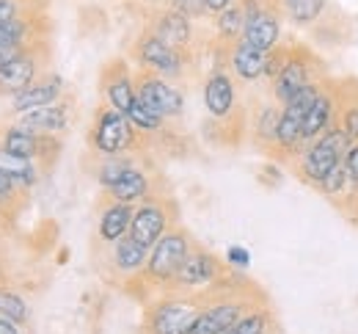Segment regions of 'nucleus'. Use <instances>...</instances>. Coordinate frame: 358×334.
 Listing matches in <instances>:
<instances>
[{"instance_id":"nucleus-31","label":"nucleus","mask_w":358,"mask_h":334,"mask_svg":"<svg viewBox=\"0 0 358 334\" xmlns=\"http://www.w3.org/2000/svg\"><path fill=\"white\" fill-rule=\"evenodd\" d=\"M336 125L353 139V144H358V99L345 105L336 97Z\"/></svg>"},{"instance_id":"nucleus-9","label":"nucleus","mask_w":358,"mask_h":334,"mask_svg":"<svg viewBox=\"0 0 358 334\" xmlns=\"http://www.w3.org/2000/svg\"><path fill=\"white\" fill-rule=\"evenodd\" d=\"M226 277V265L207 249H199L193 246L190 254L185 257V263L179 265L177 277L171 279V290L179 293H196V290H204V287L215 285Z\"/></svg>"},{"instance_id":"nucleus-19","label":"nucleus","mask_w":358,"mask_h":334,"mask_svg":"<svg viewBox=\"0 0 358 334\" xmlns=\"http://www.w3.org/2000/svg\"><path fill=\"white\" fill-rule=\"evenodd\" d=\"M108 199L110 202H124V204H135V202H141V199H146L152 191V177L143 172V169H138V166H130L110 188H108Z\"/></svg>"},{"instance_id":"nucleus-20","label":"nucleus","mask_w":358,"mask_h":334,"mask_svg":"<svg viewBox=\"0 0 358 334\" xmlns=\"http://www.w3.org/2000/svg\"><path fill=\"white\" fill-rule=\"evenodd\" d=\"M130 224H133V204H124V202H110L102 216H99V227H96V235L102 243L113 246L116 240H122L124 235H130Z\"/></svg>"},{"instance_id":"nucleus-28","label":"nucleus","mask_w":358,"mask_h":334,"mask_svg":"<svg viewBox=\"0 0 358 334\" xmlns=\"http://www.w3.org/2000/svg\"><path fill=\"white\" fill-rule=\"evenodd\" d=\"M130 166H133V160L127 155H102V166L96 169V183L108 191Z\"/></svg>"},{"instance_id":"nucleus-38","label":"nucleus","mask_w":358,"mask_h":334,"mask_svg":"<svg viewBox=\"0 0 358 334\" xmlns=\"http://www.w3.org/2000/svg\"><path fill=\"white\" fill-rule=\"evenodd\" d=\"M6 227H8V218H6V216H3V213H0V232H3V230H6Z\"/></svg>"},{"instance_id":"nucleus-8","label":"nucleus","mask_w":358,"mask_h":334,"mask_svg":"<svg viewBox=\"0 0 358 334\" xmlns=\"http://www.w3.org/2000/svg\"><path fill=\"white\" fill-rule=\"evenodd\" d=\"M317 64H320V61H317L303 45H289L287 61H284L281 72L270 81V86H273V99H275L278 105H284L289 97H295L303 86L314 83V81H317V72H314Z\"/></svg>"},{"instance_id":"nucleus-32","label":"nucleus","mask_w":358,"mask_h":334,"mask_svg":"<svg viewBox=\"0 0 358 334\" xmlns=\"http://www.w3.org/2000/svg\"><path fill=\"white\" fill-rule=\"evenodd\" d=\"M42 6H47V0H0V25L11 22L14 17H20L25 11L42 8Z\"/></svg>"},{"instance_id":"nucleus-10","label":"nucleus","mask_w":358,"mask_h":334,"mask_svg":"<svg viewBox=\"0 0 358 334\" xmlns=\"http://www.w3.org/2000/svg\"><path fill=\"white\" fill-rule=\"evenodd\" d=\"M0 149L28 158V160H36L47 172L61 152V141H55V136H39L22 125H11L0 133Z\"/></svg>"},{"instance_id":"nucleus-24","label":"nucleus","mask_w":358,"mask_h":334,"mask_svg":"<svg viewBox=\"0 0 358 334\" xmlns=\"http://www.w3.org/2000/svg\"><path fill=\"white\" fill-rule=\"evenodd\" d=\"M328 0H278L281 14L292 22V25H312L322 17Z\"/></svg>"},{"instance_id":"nucleus-35","label":"nucleus","mask_w":358,"mask_h":334,"mask_svg":"<svg viewBox=\"0 0 358 334\" xmlns=\"http://www.w3.org/2000/svg\"><path fill=\"white\" fill-rule=\"evenodd\" d=\"M345 166H348V174L353 180V186L358 188V144H350V149L345 152Z\"/></svg>"},{"instance_id":"nucleus-33","label":"nucleus","mask_w":358,"mask_h":334,"mask_svg":"<svg viewBox=\"0 0 358 334\" xmlns=\"http://www.w3.org/2000/svg\"><path fill=\"white\" fill-rule=\"evenodd\" d=\"M169 8H174L179 14H185L187 20H201V17H210L207 8H204V0H166Z\"/></svg>"},{"instance_id":"nucleus-16","label":"nucleus","mask_w":358,"mask_h":334,"mask_svg":"<svg viewBox=\"0 0 358 334\" xmlns=\"http://www.w3.org/2000/svg\"><path fill=\"white\" fill-rule=\"evenodd\" d=\"M17 125L39 133V136H61L69 127V105L66 102H50L42 108L17 113Z\"/></svg>"},{"instance_id":"nucleus-5","label":"nucleus","mask_w":358,"mask_h":334,"mask_svg":"<svg viewBox=\"0 0 358 334\" xmlns=\"http://www.w3.org/2000/svg\"><path fill=\"white\" fill-rule=\"evenodd\" d=\"M50 61H52L50 39H42L31 48L14 53L0 67V97H14L17 92L28 89L34 81L50 72Z\"/></svg>"},{"instance_id":"nucleus-12","label":"nucleus","mask_w":358,"mask_h":334,"mask_svg":"<svg viewBox=\"0 0 358 334\" xmlns=\"http://www.w3.org/2000/svg\"><path fill=\"white\" fill-rule=\"evenodd\" d=\"M99 86H102V97L108 99L110 108H116L122 113H127L133 108L138 92H135V78L130 75V67L124 58H113L102 67Z\"/></svg>"},{"instance_id":"nucleus-11","label":"nucleus","mask_w":358,"mask_h":334,"mask_svg":"<svg viewBox=\"0 0 358 334\" xmlns=\"http://www.w3.org/2000/svg\"><path fill=\"white\" fill-rule=\"evenodd\" d=\"M135 92L163 119H177L185 111V95L171 81H166V78H160V75H155L149 69H138L135 72Z\"/></svg>"},{"instance_id":"nucleus-21","label":"nucleus","mask_w":358,"mask_h":334,"mask_svg":"<svg viewBox=\"0 0 358 334\" xmlns=\"http://www.w3.org/2000/svg\"><path fill=\"white\" fill-rule=\"evenodd\" d=\"M0 174H6L22 191H31V188L39 186L45 169L36 160H28V158H20V155H11V152L0 149Z\"/></svg>"},{"instance_id":"nucleus-29","label":"nucleus","mask_w":358,"mask_h":334,"mask_svg":"<svg viewBox=\"0 0 358 334\" xmlns=\"http://www.w3.org/2000/svg\"><path fill=\"white\" fill-rule=\"evenodd\" d=\"M0 315L8 318V321H14V323H25L31 318L28 304L14 290H8V287H0Z\"/></svg>"},{"instance_id":"nucleus-14","label":"nucleus","mask_w":358,"mask_h":334,"mask_svg":"<svg viewBox=\"0 0 358 334\" xmlns=\"http://www.w3.org/2000/svg\"><path fill=\"white\" fill-rule=\"evenodd\" d=\"M226 48V67L234 78L245 81V83H254L259 78H265V64H268V53L265 50H257L254 45H248L245 39H237Z\"/></svg>"},{"instance_id":"nucleus-26","label":"nucleus","mask_w":358,"mask_h":334,"mask_svg":"<svg viewBox=\"0 0 358 334\" xmlns=\"http://www.w3.org/2000/svg\"><path fill=\"white\" fill-rule=\"evenodd\" d=\"M127 119L133 122V127L141 133V136H149V133H160L163 130V125H166V119L157 113V111H152L141 97H135L133 108L127 111Z\"/></svg>"},{"instance_id":"nucleus-17","label":"nucleus","mask_w":358,"mask_h":334,"mask_svg":"<svg viewBox=\"0 0 358 334\" xmlns=\"http://www.w3.org/2000/svg\"><path fill=\"white\" fill-rule=\"evenodd\" d=\"M64 97V81L61 75H52L47 72L39 81H34L28 89L17 92L14 97H8L14 113H25V111H34V108H42V105H50V102H58Z\"/></svg>"},{"instance_id":"nucleus-34","label":"nucleus","mask_w":358,"mask_h":334,"mask_svg":"<svg viewBox=\"0 0 358 334\" xmlns=\"http://www.w3.org/2000/svg\"><path fill=\"white\" fill-rule=\"evenodd\" d=\"M226 263L231 265V268H248L251 265V254H248V249H243V246H229V251H226Z\"/></svg>"},{"instance_id":"nucleus-6","label":"nucleus","mask_w":358,"mask_h":334,"mask_svg":"<svg viewBox=\"0 0 358 334\" xmlns=\"http://www.w3.org/2000/svg\"><path fill=\"white\" fill-rule=\"evenodd\" d=\"M177 207L171 199L149 193L141 199V204L133 210V224H130V238H135L141 246L152 249L171 227H177Z\"/></svg>"},{"instance_id":"nucleus-23","label":"nucleus","mask_w":358,"mask_h":334,"mask_svg":"<svg viewBox=\"0 0 358 334\" xmlns=\"http://www.w3.org/2000/svg\"><path fill=\"white\" fill-rule=\"evenodd\" d=\"M215 36L218 45H231L237 39H243V28H245V8L240 0H234L229 8H224L221 14H215Z\"/></svg>"},{"instance_id":"nucleus-1","label":"nucleus","mask_w":358,"mask_h":334,"mask_svg":"<svg viewBox=\"0 0 358 334\" xmlns=\"http://www.w3.org/2000/svg\"><path fill=\"white\" fill-rule=\"evenodd\" d=\"M190 249H193L190 235H187L182 227H171L163 238L149 249L146 265L135 274L133 279L143 282V285H155V287L171 285V279L177 277L179 265L185 263V257L190 254Z\"/></svg>"},{"instance_id":"nucleus-13","label":"nucleus","mask_w":358,"mask_h":334,"mask_svg":"<svg viewBox=\"0 0 358 334\" xmlns=\"http://www.w3.org/2000/svg\"><path fill=\"white\" fill-rule=\"evenodd\" d=\"M149 34H155L160 42H166L169 48L179 50V53H190L193 45V20H187L185 14H179L174 8H160L152 14L149 25H146Z\"/></svg>"},{"instance_id":"nucleus-15","label":"nucleus","mask_w":358,"mask_h":334,"mask_svg":"<svg viewBox=\"0 0 358 334\" xmlns=\"http://www.w3.org/2000/svg\"><path fill=\"white\" fill-rule=\"evenodd\" d=\"M234 102H237V89H234V78L226 69H215L207 81H204V108L213 119L224 122L231 119L234 113Z\"/></svg>"},{"instance_id":"nucleus-4","label":"nucleus","mask_w":358,"mask_h":334,"mask_svg":"<svg viewBox=\"0 0 358 334\" xmlns=\"http://www.w3.org/2000/svg\"><path fill=\"white\" fill-rule=\"evenodd\" d=\"M91 149L96 155H124L133 152L141 144V133L133 127V122L127 119V113L102 105L94 113V125H91Z\"/></svg>"},{"instance_id":"nucleus-7","label":"nucleus","mask_w":358,"mask_h":334,"mask_svg":"<svg viewBox=\"0 0 358 334\" xmlns=\"http://www.w3.org/2000/svg\"><path fill=\"white\" fill-rule=\"evenodd\" d=\"M133 58L138 64V69H149L166 81H179L185 78L187 69V55L179 50L169 48L166 42H160L155 34H149L143 28V34L135 39L133 45Z\"/></svg>"},{"instance_id":"nucleus-2","label":"nucleus","mask_w":358,"mask_h":334,"mask_svg":"<svg viewBox=\"0 0 358 334\" xmlns=\"http://www.w3.org/2000/svg\"><path fill=\"white\" fill-rule=\"evenodd\" d=\"M350 144H353V139L339 125H334L331 130H325L322 136H317L314 141L306 144V149L298 158V177L303 183H309L312 188H317L331 174V169L345 158Z\"/></svg>"},{"instance_id":"nucleus-3","label":"nucleus","mask_w":358,"mask_h":334,"mask_svg":"<svg viewBox=\"0 0 358 334\" xmlns=\"http://www.w3.org/2000/svg\"><path fill=\"white\" fill-rule=\"evenodd\" d=\"M207 290V287H204ZM204 290L199 293H179L160 298L149 315H146V326L149 334H187L190 326L196 323L201 307H204Z\"/></svg>"},{"instance_id":"nucleus-37","label":"nucleus","mask_w":358,"mask_h":334,"mask_svg":"<svg viewBox=\"0 0 358 334\" xmlns=\"http://www.w3.org/2000/svg\"><path fill=\"white\" fill-rule=\"evenodd\" d=\"M0 334H22V332H20V323H14V321H8V318L0 315Z\"/></svg>"},{"instance_id":"nucleus-36","label":"nucleus","mask_w":358,"mask_h":334,"mask_svg":"<svg viewBox=\"0 0 358 334\" xmlns=\"http://www.w3.org/2000/svg\"><path fill=\"white\" fill-rule=\"evenodd\" d=\"M234 0H204V8H207V14L210 17H215V14H221L224 8H229Z\"/></svg>"},{"instance_id":"nucleus-18","label":"nucleus","mask_w":358,"mask_h":334,"mask_svg":"<svg viewBox=\"0 0 358 334\" xmlns=\"http://www.w3.org/2000/svg\"><path fill=\"white\" fill-rule=\"evenodd\" d=\"M336 125V95L331 89L322 86V92L317 95V99L312 102V108L303 116L301 125V146L314 141L317 136H322L325 130H331Z\"/></svg>"},{"instance_id":"nucleus-25","label":"nucleus","mask_w":358,"mask_h":334,"mask_svg":"<svg viewBox=\"0 0 358 334\" xmlns=\"http://www.w3.org/2000/svg\"><path fill=\"white\" fill-rule=\"evenodd\" d=\"M278 119H281V105L273 99L268 105H262L257 111V122H254V139L265 149H275V130H278Z\"/></svg>"},{"instance_id":"nucleus-22","label":"nucleus","mask_w":358,"mask_h":334,"mask_svg":"<svg viewBox=\"0 0 358 334\" xmlns=\"http://www.w3.org/2000/svg\"><path fill=\"white\" fill-rule=\"evenodd\" d=\"M113 268L122 274V277H127V279H133L135 274L146 265V257H149V249L146 246H141L135 238L130 235H124L122 240H116L113 243Z\"/></svg>"},{"instance_id":"nucleus-27","label":"nucleus","mask_w":358,"mask_h":334,"mask_svg":"<svg viewBox=\"0 0 358 334\" xmlns=\"http://www.w3.org/2000/svg\"><path fill=\"white\" fill-rule=\"evenodd\" d=\"M25 196H28V191H22L20 186H14L6 174H0V213L8 221H14L17 213L25 207Z\"/></svg>"},{"instance_id":"nucleus-30","label":"nucleus","mask_w":358,"mask_h":334,"mask_svg":"<svg viewBox=\"0 0 358 334\" xmlns=\"http://www.w3.org/2000/svg\"><path fill=\"white\" fill-rule=\"evenodd\" d=\"M270 326V315L265 309H254V312H245L231 329H226L224 334H268Z\"/></svg>"}]
</instances>
